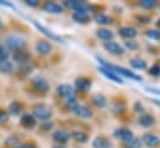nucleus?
<instances>
[{
  "instance_id": "1",
  "label": "nucleus",
  "mask_w": 160,
  "mask_h": 148,
  "mask_svg": "<svg viewBox=\"0 0 160 148\" xmlns=\"http://www.w3.org/2000/svg\"><path fill=\"white\" fill-rule=\"evenodd\" d=\"M25 45V40L19 35H9L5 39V49L8 51H22Z\"/></svg>"
},
{
  "instance_id": "2",
  "label": "nucleus",
  "mask_w": 160,
  "mask_h": 148,
  "mask_svg": "<svg viewBox=\"0 0 160 148\" xmlns=\"http://www.w3.org/2000/svg\"><path fill=\"white\" fill-rule=\"evenodd\" d=\"M32 116L38 119H40L41 122H46L50 119L51 117V111L48 106L45 104H36L32 108Z\"/></svg>"
},
{
  "instance_id": "3",
  "label": "nucleus",
  "mask_w": 160,
  "mask_h": 148,
  "mask_svg": "<svg viewBox=\"0 0 160 148\" xmlns=\"http://www.w3.org/2000/svg\"><path fill=\"white\" fill-rule=\"evenodd\" d=\"M32 24H34V26L41 32V34H44L46 37H49L50 40H52V41H56V42H61V44H65V41H64V39L61 37V36H59V35H56L55 32H52L51 30H49L48 27H45L44 25H41V24H39L36 20H32Z\"/></svg>"
},
{
  "instance_id": "4",
  "label": "nucleus",
  "mask_w": 160,
  "mask_h": 148,
  "mask_svg": "<svg viewBox=\"0 0 160 148\" xmlns=\"http://www.w3.org/2000/svg\"><path fill=\"white\" fill-rule=\"evenodd\" d=\"M64 5L74 11H82V12H89L91 6L89 4H86L85 1H79V0H66L64 1Z\"/></svg>"
},
{
  "instance_id": "5",
  "label": "nucleus",
  "mask_w": 160,
  "mask_h": 148,
  "mask_svg": "<svg viewBox=\"0 0 160 148\" xmlns=\"http://www.w3.org/2000/svg\"><path fill=\"white\" fill-rule=\"evenodd\" d=\"M56 92H58L59 96H61V97H64V98H66V99H69V98H74L75 95H76L75 88H74L72 86L68 85V83L59 85V86L56 87Z\"/></svg>"
},
{
  "instance_id": "6",
  "label": "nucleus",
  "mask_w": 160,
  "mask_h": 148,
  "mask_svg": "<svg viewBox=\"0 0 160 148\" xmlns=\"http://www.w3.org/2000/svg\"><path fill=\"white\" fill-rule=\"evenodd\" d=\"M104 49H105L108 52H110V53H112V55H116V56L122 55V53L125 52L124 46H121L120 44H118V42H115V41L104 42Z\"/></svg>"
},
{
  "instance_id": "7",
  "label": "nucleus",
  "mask_w": 160,
  "mask_h": 148,
  "mask_svg": "<svg viewBox=\"0 0 160 148\" xmlns=\"http://www.w3.org/2000/svg\"><path fill=\"white\" fill-rule=\"evenodd\" d=\"M99 71H100L105 77H108L110 81H114L115 83H120V85L124 83L122 78H121L115 71H112V70H110V68H108V67H102V66L99 67Z\"/></svg>"
},
{
  "instance_id": "8",
  "label": "nucleus",
  "mask_w": 160,
  "mask_h": 148,
  "mask_svg": "<svg viewBox=\"0 0 160 148\" xmlns=\"http://www.w3.org/2000/svg\"><path fill=\"white\" fill-rule=\"evenodd\" d=\"M31 85L39 92H48L49 91V87H50L49 83H48V81L45 78H42V77H39V76L38 77H34L31 80Z\"/></svg>"
},
{
  "instance_id": "9",
  "label": "nucleus",
  "mask_w": 160,
  "mask_h": 148,
  "mask_svg": "<svg viewBox=\"0 0 160 148\" xmlns=\"http://www.w3.org/2000/svg\"><path fill=\"white\" fill-rule=\"evenodd\" d=\"M141 143H144L145 146H148L150 148H155L160 144V138L152 133H145L141 138Z\"/></svg>"
},
{
  "instance_id": "10",
  "label": "nucleus",
  "mask_w": 160,
  "mask_h": 148,
  "mask_svg": "<svg viewBox=\"0 0 160 148\" xmlns=\"http://www.w3.org/2000/svg\"><path fill=\"white\" fill-rule=\"evenodd\" d=\"M42 10L45 12H49V14H61V12H64V7L60 4L54 2V1H46L42 5Z\"/></svg>"
},
{
  "instance_id": "11",
  "label": "nucleus",
  "mask_w": 160,
  "mask_h": 148,
  "mask_svg": "<svg viewBox=\"0 0 160 148\" xmlns=\"http://www.w3.org/2000/svg\"><path fill=\"white\" fill-rule=\"evenodd\" d=\"M75 88L80 92H88L91 88V80L86 77H79L75 81Z\"/></svg>"
},
{
  "instance_id": "12",
  "label": "nucleus",
  "mask_w": 160,
  "mask_h": 148,
  "mask_svg": "<svg viewBox=\"0 0 160 148\" xmlns=\"http://www.w3.org/2000/svg\"><path fill=\"white\" fill-rule=\"evenodd\" d=\"M114 137L122 142H126V141L134 138V133L128 128H118L114 131Z\"/></svg>"
},
{
  "instance_id": "13",
  "label": "nucleus",
  "mask_w": 160,
  "mask_h": 148,
  "mask_svg": "<svg viewBox=\"0 0 160 148\" xmlns=\"http://www.w3.org/2000/svg\"><path fill=\"white\" fill-rule=\"evenodd\" d=\"M119 35L126 40H132L136 35H138V31L135 27H131V26H122L119 29Z\"/></svg>"
},
{
  "instance_id": "14",
  "label": "nucleus",
  "mask_w": 160,
  "mask_h": 148,
  "mask_svg": "<svg viewBox=\"0 0 160 148\" xmlns=\"http://www.w3.org/2000/svg\"><path fill=\"white\" fill-rule=\"evenodd\" d=\"M72 112H74L78 117H81V118H90V117L92 116L91 109H90L88 106H85V104H80V103L72 109Z\"/></svg>"
},
{
  "instance_id": "15",
  "label": "nucleus",
  "mask_w": 160,
  "mask_h": 148,
  "mask_svg": "<svg viewBox=\"0 0 160 148\" xmlns=\"http://www.w3.org/2000/svg\"><path fill=\"white\" fill-rule=\"evenodd\" d=\"M20 123L24 128H28V129H31L36 126V118L30 114V113H24L21 116V119H20Z\"/></svg>"
},
{
  "instance_id": "16",
  "label": "nucleus",
  "mask_w": 160,
  "mask_h": 148,
  "mask_svg": "<svg viewBox=\"0 0 160 148\" xmlns=\"http://www.w3.org/2000/svg\"><path fill=\"white\" fill-rule=\"evenodd\" d=\"M69 138H70V134H69L66 131H64V129H56V131L52 133V139H54V142H56V143H59V144L66 143V142L69 141Z\"/></svg>"
},
{
  "instance_id": "17",
  "label": "nucleus",
  "mask_w": 160,
  "mask_h": 148,
  "mask_svg": "<svg viewBox=\"0 0 160 148\" xmlns=\"http://www.w3.org/2000/svg\"><path fill=\"white\" fill-rule=\"evenodd\" d=\"M35 49H36L38 53H40V55H42V56L49 55V53L51 52V50H52L51 45H50L48 41H39V42L35 45Z\"/></svg>"
},
{
  "instance_id": "18",
  "label": "nucleus",
  "mask_w": 160,
  "mask_h": 148,
  "mask_svg": "<svg viewBox=\"0 0 160 148\" xmlns=\"http://www.w3.org/2000/svg\"><path fill=\"white\" fill-rule=\"evenodd\" d=\"M72 20L79 22V24H88L90 21V16L89 12H82V11H72L71 15Z\"/></svg>"
},
{
  "instance_id": "19",
  "label": "nucleus",
  "mask_w": 160,
  "mask_h": 148,
  "mask_svg": "<svg viewBox=\"0 0 160 148\" xmlns=\"http://www.w3.org/2000/svg\"><path fill=\"white\" fill-rule=\"evenodd\" d=\"M96 36L100 40H102L104 42H108V41H112L114 32L109 29H99V30H96Z\"/></svg>"
},
{
  "instance_id": "20",
  "label": "nucleus",
  "mask_w": 160,
  "mask_h": 148,
  "mask_svg": "<svg viewBox=\"0 0 160 148\" xmlns=\"http://www.w3.org/2000/svg\"><path fill=\"white\" fill-rule=\"evenodd\" d=\"M154 123H155V118L149 113H142L139 117V124L145 127V128H149V127L154 126Z\"/></svg>"
},
{
  "instance_id": "21",
  "label": "nucleus",
  "mask_w": 160,
  "mask_h": 148,
  "mask_svg": "<svg viewBox=\"0 0 160 148\" xmlns=\"http://www.w3.org/2000/svg\"><path fill=\"white\" fill-rule=\"evenodd\" d=\"M91 102L98 107V108H104L106 104H108V99L104 95L101 93H96L91 97Z\"/></svg>"
},
{
  "instance_id": "22",
  "label": "nucleus",
  "mask_w": 160,
  "mask_h": 148,
  "mask_svg": "<svg viewBox=\"0 0 160 148\" xmlns=\"http://www.w3.org/2000/svg\"><path fill=\"white\" fill-rule=\"evenodd\" d=\"M12 60L15 62H19V63H26L30 60V55L25 51H16L12 55Z\"/></svg>"
},
{
  "instance_id": "23",
  "label": "nucleus",
  "mask_w": 160,
  "mask_h": 148,
  "mask_svg": "<svg viewBox=\"0 0 160 148\" xmlns=\"http://www.w3.org/2000/svg\"><path fill=\"white\" fill-rule=\"evenodd\" d=\"M70 137H71L74 141L79 142V143H86L88 139H89V136H88L85 132H82V131H72V132L70 133Z\"/></svg>"
},
{
  "instance_id": "24",
  "label": "nucleus",
  "mask_w": 160,
  "mask_h": 148,
  "mask_svg": "<svg viewBox=\"0 0 160 148\" xmlns=\"http://www.w3.org/2000/svg\"><path fill=\"white\" fill-rule=\"evenodd\" d=\"M92 147L94 148H111V143L105 137H96L92 141Z\"/></svg>"
},
{
  "instance_id": "25",
  "label": "nucleus",
  "mask_w": 160,
  "mask_h": 148,
  "mask_svg": "<svg viewBox=\"0 0 160 148\" xmlns=\"http://www.w3.org/2000/svg\"><path fill=\"white\" fill-rule=\"evenodd\" d=\"M94 20H95V22H98V24H100V25H109V24L112 22V19H111L109 15L102 14V12H98V14H95Z\"/></svg>"
},
{
  "instance_id": "26",
  "label": "nucleus",
  "mask_w": 160,
  "mask_h": 148,
  "mask_svg": "<svg viewBox=\"0 0 160 148\" xmlns=\"http://www.w3.org/2000/svg\"><path fill=\"white\" fill-rule=\"evenodd\" d=\"M8 112H9V114H11V116H18V114H20V112L22 111V104L19 102V101H12L10 104H9V107H8Z\"/></svg>"
},
{
  "instance_id": "27",
  "label": "nucleus",
  "mask_w": 160,
  "mask_h": 148,
  "mask_svg": "<svg viewBox=\"0 0 160 148\" xmlns=\"http://www.w3.org/2000/svg\"><path fill=\"white\" fill-rule=\"evenodd\" d=\"M5 144H6L9 148H20V147L22 146L20 138L16 137V136H10V137H8L6 141H5Z\"/></svg>"
},
{
  "instance_id": "28",
  "label": "nucleus",
  "mask_w": 160,
  "mask_h": 148,
  "mask_svg": "<svg viewBox=\"0 0 160 148\" xmlns=\"http://www.w3.org/2000/svg\"><path fill=\"white\" fill-rule=\"evenodd\" d=\"M130 65H131V67H134L136 70H145L146 68V62L142 58H131Z\"/></svg>"
},
{
  "instance_id": "29",
  "label": "nucleus",
  "mask_w": 160,
  "mask_h": 148,
  "mask_svg": "<svg viewBox=\"0 0 160 148\" xmlns=\"http://www.w3.org/2000/svg\"><path fill=\"white\" fill-rule=\"evenodd\" d=\"M122 146H124V148H140L141 147V141L134 137V138H131L126 142H122Z\"/></svg>"
},
{
  "instance_id": "30",
  "label": "nucleus",
  "mask_w": 160,
  "mask_h": 148,
  "mask_svg": "<svg viewBox=\"0 0 160 148\" xmlns=\"http://www.w3.org/2000/svg\"><path fill=\"white\" fill-rule=\"evenodd\" d=\"M14 70V66L10 61H0V72H4V73H9V72H12Z\"/></svg>"
},
{
  "instance_id": "31",
  "label": "nucleus",
  "mask_w": 160,
  "mask_h": 148,
  "mask_svg": "<svg viewBox=\"0 0 160 148\" xmlns=\"http://www.w3.org/2000/svg\"><path fill=\"white\" fill-rule=\"evenodd\" d=\"M145 35H146L148 39H150V40H152V41H159V40H160V31H159V30H154V29L146 30Z\"/></svg>"
},
{
  "instance_id": "32",
  "label": "nucleus",
  "mask_w": 160,
  "mask_h": 148,
  "mask_svg": "<svg viewBox=\"0 0 160 148\" xmlns=\"http://www.w3.org/2000/svg\"><path fill=\"white\" fill-rule=\"evenodd\" d=\"M158 1L156 0H141L140 2H139V5L141 6V7H144V9H154V7H156L158 6Z\"/></svg>"
},
{
  "instance_id": "33",
  "label": "nucleus",
  "mask_w": 160,
  "mask_h": 148,
  "mask_svg": "<svg viewBox=\"0 0 160 148\" xmlns=\"http://www.w3.org/2000/svg\"><path fill=\"white\" fill-rule=\"evenodd\" d=\"M125 47L130 51H135V50H138L139 45L135 40H128V41H125Z\"/></svg>"
},
{
  "instance_id": "34",
  "label": "nucleus",
  "mask_w": 160,
  "mask_h": 148,
  "mask_svg": "<svg viewBox=\"0 0 160 148\" xmlns=\"http://www.w3.org/2000/svg\"><path fill=\"white\" fill-rule=\"evenodd\" d=\"M148 72H149L151 76L158 77V76H160V66H159V65H152V66L149 68Z\"/></svg>"
},
{
  "instance_id": "35",
  "label": "nucleus",
  "mask_w": 160,
  "mask_h": 148,
  "mask_svg": "<svg viewBox=\"0 0 160 148\" xmlns=\"http://www.w3.org/2000/svg\"><path fill=\"white\" fill-rule=\"evenodd\" d=\"M78 104H79V102L76 101L75 97H74V98H69V99H66V106H68V108H69L70 111H72Z\"/></svg>"
},
{
  "instance_id": "36",
  "label": "nucleus",
  "mask_w": 160,
  "mask_h": 148,
  "mask_svg": "<svg viewBox=\"0 0 160 148\" xmlns=\"http://www.w3.org/2000/svg\"><path fill=\"white\" fill-rule=\"evenodd\" d=\"M8 57H9V51L4 46H0V61H6Z\"/></svg>"
},
{
  "instance_id": "37",
  "label": "nucleus",
  "mask_w": 160,
  "mask_h": 148,
  "mask_svg": "<svg viewBox=\"0 0 160 148\" xmlns=\"http://www.w3.org/2000/svg\"><path fill=\"white\" fill-rule=\"evenodd\" d=\"M134 111H135V112H138V113H144L145 107H144V104H142L140 101H138V102L134 104Z\"/></svg>"
},
{
  "instance_id": "38",
  "label": "nucleus",
  "mask_w": 160,
  "mask_h": 148,
  "mask_svg": "<svg viewBox=\"0 0 160 148\" xmlns=\"http://www.w3.org/2000/svg\"><path fill=\"white\" fill-rule=\"evenodd\" d=\"M8 113L4 111V109H1L0 108V124H4V123H6V121H8Z\"/></svg>"
},
{
  "instance_id": "39",
  "label": "nucleus",
  "mask_w": 160,
  "mask_h": 148,
  "mask_svg": "<svg viewBox=\"0 0 160 148\" xmlns=\"http://www.w3.org/2000/svg\"><path fill=\"white\" fill-rule=\"evenodd\" d=\"M24 2H25L28 6H32V7H35V6H39V4H40L38 0H25Z\"/></svg>"
},
{
  "instance_id": "40",
  "label": "nucleus",
  "mask_w": 160,
  "mask_h": 148,
  "mask_svg": "<svg viewBox=\"0 0 160 148\" xmlns=\"http://www.w3.org/2000/svg\"><path fill=\"white\" fill-rule=\"evenodd\" d=\"M41 127H42L44 131H48V129H50L52 127V123L50 121H46V122H42V126Z\"/></svg>"
},
{
  "instance_id": "41",
  "label": "nucleus",
  "mask_w": 160,
  "mask_h": 148,
  "mask_svg": "<svg viewBox=\"0 0 160 148\" xmlns=\"http://www.w3.org/2000/svg\"><path fill=\"white\" fill-rule=\"evenodd\" d=\"M148 90V92H151V93H155L158 96H160V90L159 88H155V87H145Z\"/></svg>"
},
{
  "instance_id": "42",
  "label": "nucleus",
  "mask_w": 160,
  "mask_h": 148,
  "mask_svg": "<svg viewBox=\"0 0 160 148\" xmlns=\"http://www.w3.org/2000/svg\"><path fill=\"white\" fill-rule=\"evenodd\" d=\"M138 20H139V22L141 21V22L146 24V22H149V21H150V17H149V16H144V15H140V16H138Z\"/></svg>"
},
{
  "instance_id": "43",
  "label": "nucleus",
  "mask_w": 160,
  "mask_h": 148,
  "mask_svg": "<svg viewBox=\"0 0 160 148\" xmlns=\"http://www.w3.org/2000/svg\"><path fill=\"white\" fill-rule=\"evenodd\" d=\"M0 5H4V6H6V7H11V9H15V7H14V5H12L11 2H6V1H2V0L0 1Z\"/></svg>"
},
{
  "instance_id": "44",
  "label": "nucleus",
  "mask_w": 160,
  "mask_h": 148,
  "mask_svg": "<svg viewBox=\"0 0 160 148\" xmlns=\"http://www.w3.org/2000/svg\"><path fill=\"white\" fill-rule=\"evenodd\" d=\"M20 148H38L35 144H31V143H25V144H22Z\"/></svg>"
},
{
  "instance_id": "45",
  "label": "nucleus",
  "mask_w": 160,
  "mask_h": 148,
  "mask_svg": "<svg viewBox=\"0 0 160 148\" xmlns=\"http://www.w3.org/2000/svg\"><path fill=\"white\" fill-rule=\"evenodd\" d=\"M150 102H151V103H154V104H156V106H159V107H160V101H159V99H155V98H151V99H150Z\"/></svg>"
},
{
  "instance_id": "46",
  "label": "nucleus",
  "mask_w": 160,
  "mask_h": 148,
  "mask_svg": "<svg viewBox=\"0 0 160 148\" xmlns=\"http://www.w3.org/2000/svg\"><path fill=\"white\" fill-rule=\"evenodd\" d=\"M156 25H158V27H160V19L156 21Z\"/></svg>"
},
{
  "instance_id": "47",
  "label": "nucleus",
  "mask_w": 160,
  "mask_h": 148,
  "mask_svg": "<svg viewBox=\"0 0 160 148\" xmlns=\"http://www.w3.org/2000/svg\"><path fill=\"white\" fill-rule=\"evenodd\" d=\"M52 148H65V147H62V146H55V147H52Z\"/></svg>"
},
{
  "instance_id": "48",
  "label": "nucleus",
  "mask_w": 160,
  "mask_h": 148,
  "mask_svg": "<svg viewBox=\"0 0 160 148\" xmlns=\"http://www.w3.org/2000/svg\"><path fill=\"white\" fill-rule=\"evenodd\" d=\"M0 29H2V22H1V20H0Z\"/></svg>"
}]
</instances>
